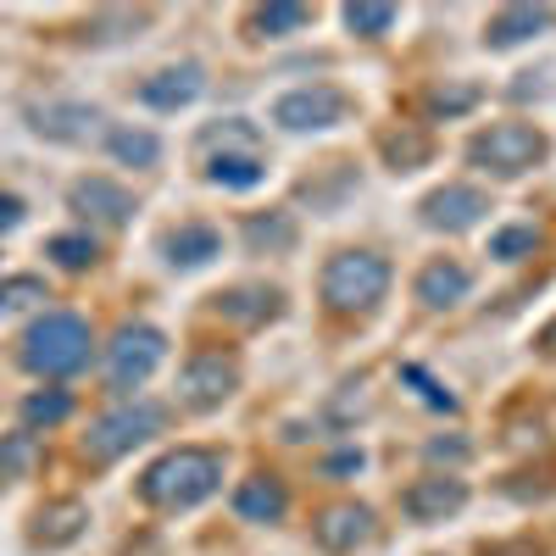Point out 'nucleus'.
Segmentation results:
<instances>
[{
    "label": "nucleus",
    "instance_id": "nucleus-1",
    "mask_svg": "<svg viewBox=\"0 0 556 556\" xmlns=\"http://www.w3.org/2000/svg\"><path fill=\"white\" fill-rule=\"evenodd\" d=\"M217 484H223V456L206 451V445H184V451H167L162 462L146 468L139 501L167 506V513H190L206 495H217Z\"/></svg>",
    "mask_w": 556,
    "mask_h": 556
},
{
    "label": "nucleus",
    "instance_id": "nucleus-2",
    "mask_svg": "<svg viewBox=\"0 0 556 556\" xmlns=\"http://www.w3.org/2000/svg\"><path fill=\"white\" fill-rule=\"evenodd\" d=\"M390 295V262L379 251H334L323 267V306L340 317H367Z\"/></svg>",
    "mask_w": 556,
    "mask_h": 556
},
{
    "label": "nucleus",
    "instance_id": "nucleus-3",
    "mask_svg": "<svg viewBox=\"0 0 556 556\" xmlns=\"http://www.w3.org/2000/svg\"><path fill=\"white\" fill-rule=\"evenodd\" d=\"M23 367L45 379H62L89 367V323L78 312H45L23 334Z\"/></svg>",
    "mask_w": 556,
    "mask_h": 556
},
{
    "label": "nucleus",
    "instance_id": "nucleus-4",
    "mask_svg": "<svg viewBox=\"0 0 556 556\" xmlns=\"http://www.w3.org/2000/svg\"><path fill=\"white\" fill-rule=\"evenodd\" d=\"M468 162L495 178H523L529 167L545 162V134L534 123H490L484 134L468 139Z\"/></svg>",
    "mask_w": 556,
    "mask_h": 556
},
{
    "label": "nucleus",
    "instance_id": "nucleus-5",
    "mask_svg": "<svg viewBox=\"0 0 556 556\" xmlns=\"http://www.w3.org/2000/svg\"><path fill=\"white\" fill-rule=\"evenodd\" d=\"M162 424H167V412H162L156 401L117 406V412L101 417V424H89V434H84V456H89V462H117V456H128L134 445H146L151 434H162Z\"/></svg>",
    "mask_w": 556,
    "mask_h": 556
},
{
    "label": "nucleus",
    "instance_id": "nucleus-6",
    "mask_svg": "<svg viewBox=\"0 0 556 556\" xmlns=\"http://www.w3.org/2000/svg\"><path fill=\"white\" fill-rule=\"evenodd\" d=\"M167 356V334L151 329V323H123L117 340L106 345V384L112 390H134L146 384Z\"/></svg>",
    "mask_w": 556,
    "mask_h": 556
},
{
    "label": "nucleus",
    "instance_id": "nucleus-7",
    "mask_svg": "<svg viewBox=\"0 0 556 556\" xmlns=\"http://www.w3.org/2000/svg\"><path fill=\"white\" fill-rule=\"evenodd\" d=\"M345 117H351V96L340 84H306L273 101V123L290 134H323V128H340Z\"/></svg>",
    "mask_w": 556,
    "mask_h": 556
},
{
    "label": "nucleus",
    "instance_id": "nucleus-8",
    "mask_svg": "<svg viewBox=\"0 0 556 556\" xmlns=\"http://www.w3.org/2000/svg\"><path fill=\"white\" fill-rule=\"evenodd\" d=\"M235 390H240V367H235V356H223V351H195L190 362H184V374H178V401L190 412H212Z\"/></svg>",
    "mask_w": 556,
    "mask_h": 556
},
{
    "label": "nucleus",
    "instance_id": "nucleus-9",
    "mask_svg": "<svg viewBox=\"0 0 556 556\" xmlns=\"http://www.w3.org/2000/svg\"><path fill=\"white\" fill-rule=\"evenodd\" d=\"M312 540L329 551V556H351L356 545L374 540V506L362 501H340V506H323L317 523H312Z\"/></svg>",
    "mask_w": 556,
    "mask_h": 556
},
{
    "label": "nucleus",
    "instance_id": "nucleus-10",
    "mask_svg": "<svg viewBox=\"0 0 556 556\" xmlns=\"http://www.w3.org/2000/svg\"><path fill=\"white\" fill-rule=\"evenodd\" d=\"M462 506H468V484L456 473H434V479H417V484L401 490V513L412 523H445Z\"/></svg>",
    "mask_w": 556,
    "mask_h": 556
},
{
    "label": "nucleus",
    "instance_id": "nucleus-11",
    "mask_svg": "<svg viewBox=\"0 0 556 556\" xmlns=\"http://www.w3.org/2000/svg\"><path fill=\"white\" fill-rule=\"evenodd\" d=\"M424 223L429 228H445V235H462V228H473L484 212H490V195L479 190V184H445V190L424 195Z\"/></svg>",
    "mask_w": 556,
    "mask_h": 556
},
{
    "label": "nucleus",
    "instance_id": "nucleus-12",
    "mask_svg": "<svg viewBox=\"0 0 556 556\" xmlns=\"http://www.w3.org/2000/svg\"><path fill=\"white\" fill-rule=\"evenodd\" d=\"M235 513H240V523H278V518L290 513V490H285V479L251 473V479L235 490Z\"/></svg>",
    "mask_w": 556,
    "mask_h": 556
},
{
    "label": "nucleus",
    "instance_id": "nucleus-13",
    "mask_svg": "<svg viewBox=\"0 0 556 556\" xmlns=\"http://www.w3.org/2000/svg\"><path fill=\"white\" fill-rule=\"evenodd\" d=\"M473 295V273L462 267V262H429L424 273H417V301L424 306H434V312H445V306H462Z\"/></svg>",
    "mask_w": 556,
    "mask_h": 556
},
{
    "label": "nucleus",
    "instance_id": "nucleus-14",
    "mask_svg": "<svg viewBox=\"0 0 556 556\" xmlns=\"http://www.w3.org/2000/svg\"><path fill=\"white\" fill-rule=\"evenodd\" d=\"M201 89H206L201 67H195V62H184V67H167V73H156V78L139 84V101L156 106V112H178V106H190Z\"/></svg>",
    "mask_w": 556,
    "mask_h": 556
},
{
    "label": "nucleus",
    "instance_id": "nucleus-15",
    "mask_svg": "<svg viewBox=\"0 0 556 556\" xmlns=\"http://www.w3.org/2000/svg\"><path fill=\"white\" fill-rule=\"evenodd\" d=\"M551 17H556L551 7H506V12H495V17L484 23V45H490V51H513V45L545 34Z\"/></svg>",
    "mask_w": 556,
    "mask_h": 556
},
{
    "label": "nucleus",
    "instance_id": "nucleus-16",
    "mask_svg": "<svg viewBox=\"0 0 556 556\" xmlns=\"http://www.w3.org/2000/svg\"><path fill=\"white\" fill-rule=\"evenodd\" d=\"M73 206L78 212H96L101 223H128L134 195L123 190V184H112V178H78L73 184Z\"/></svg>",
    "mask_w": 556,
    "mask_h": 556
},
{
    "label": "nucleus",
    "instance_id": "nucleus-17",
    "mask_svg": "<svg viewBox=\"0 0 556 556\" xmlns=\"http://www.w3.org/2000/svg\"><path fill=\"white\" fill-rule=\"evenodd\" d=\"M162 251H167L173 267H206L223 251V240H217L212 223H184V228H173V235L162 240Z\"/></svg>",
    "mask_w": 556,
    "mask_h": 556
},
{
    "label": "nucleus",
    "instance_id": "nucleus-18",
    "mask_svg": "<svg viewBox=\"0 0 556 556\" xmlns=\"http://www.w3.org/2000/svg\"><path fill=\"white\" fill-rule=\"evenodd\" d=\"M206 178L217 184V190H256V184L267 178V162L256 151H217L206 162Z\"/></svg>",
    "mask_w": 556,
    "mask_h": 556
},
{
    "label": "nucleus",
    "instance_id": "nucleus-19",
    "mask_svg": "<svg viewBox=\"0 0 556 556\" xmlns=\"http://www.w3.org/2000/svg\"><path fill=\"white\" fill-rule=\"evenodd\" d=\"M278 312H285V295L262 290V285H245V290L217 295V317H228V323H267V317H278Z\"/></svg>",
    "mask_w": 556,
    "mask_h": 556
},
{
    "label": "nucleus",
    "instance_id": "nucleus-20",
    "mask_svg": "<svg viewBox=\"0 0 556 556\" xmlns=\"http://www.w3.org/2000/svg\"><path fill=\"white\" fill-rule=\"evenodd\" d=\"M34 523H39V529H34V545L56 551V545H67V540H78V534H84L89 513H84L78 501H56V506H45V513H39Z\"/></svg>",
    "mask_w": 556,
    "mask_h": 556
},
{
    "label": "nucleus",
    "instance_id": "nucleus-21",
    "mask_svg": "<svg viewBox=\"0 0 556 556\" xmlns=\"http://www.w3.org/2000/svg\"><path fill=\"white\" fill-rule=\"evenodd\" d=\"M106 151L117 156V162H128V167H156V156H162V139L151 134V128H112L106 134Z\"/></svg>",
    "mask_w": 556,
    "mask_h": 556
},
{
    "label": "nucleus",
    "instance_id": "nucleus-22",
    "mask_svg": "<svg viewBox=\"0 0 556 556\" xmlns=\"http://www.w3.org/2000/svg\"><path fill=\"white\" fill-rule=\"evenodd\" d=\"M96 123H101L96 106H45L34 128L51 134V139H89V134H96Z\"/></svg>",
    "mask_w": 556,
    "mask_h": 556
},
{
    "label": "nucleus",
    "instance_id": "nucleus-23",
    "mask_svg": "<svg viewBox=\"0 0 556 556\" xmlns=\"http://www.w3.org/2000/svg\"><path fill=\"white\" fill-rule=\"evenodd\" d=\"M245 240H251V251H290L295 245V217L290 212L245 217Z\"/></svg>",
    "mask_w": 556,
    "mask_h": 556
},
{
    "label": "nucleus",
    "instance_id": "nucleus-24",
    "mask_svg": "<svg viewBox=\"0 0 556 556\" xmlns=\"http://www.w3.org/2000/svg\"><path fill=\"white\" fill-rule=\"evenodd\" d=\"M306 23H312L306 7H256V12H251V34H256V39H290V34H301Z\"/></svg>",
    "mask_w": 556,
    "mask_h": 556
},
{
    "label": "nucleus",
    "instance_id": "nucleus-25",
    "mask_svg": "<svg viewBox=\"0 0 556 556\" xmlns=\"http://www.w3.org/2000/svg\"><path fill=\"white\" fill-rule=\"evenodd\" d=\"M479 96H484L479 84H434L429 96H424V112H429L434 123H440V117H462V112L479 106Z\"/></svg>",
    "mask_w": 556,
    "mask_h": 556
},
{
    "label": "nucleus",
    "instance_id": "nucleus-26",
    "mask_svg": "<svg viewBox=\"0 0 556 556\" xmlns=\"http://www.w3.org/2000/svg\"><path fill=\"white\" fill-rule=\"evenodd\" d=\"M540 251V228L534 223H513V228H495L490 235V256L495 262H523Z\"/></svg>",
    "mask_w": 556,
    "mask_h": 556
},
{
    "label": "nucleus",
    "instance_id": "nucleus-27",
    "mask_svg": "<svg viewBox=\"0 0 556 556\" xmlns=\"http://www.w3.org/2000/svg\"><path fill=\"white\" fill-rule=\"evenodd\" d=\"M67 412H73V395L67 390H39V395L23 401V424L28 429H56Z\"/></svg>",
    "mask_w": 556,
    "mask_h": 556
},
{
    "label": "nucleus",
    "instance_id": "nucleus-28",
    "mask_svg": "<svg viewBox=\"0 0 556 556\" xmlns=\"http://www.w3.org/2000/svg\"><path fill=\"white\" fill-rule=\"evenodd\" d=\"M384 156L395 162V173H412V167H424L429 162V139L406 128V134H384Z\"/></svg>",
    "mask_w": 556,
    "mask_h": 556
},
{
    "label": "nucleus",
    "instance_id": "nucleus-29",
    "mask_svg": "<svg viewBox=\"0 0 556 556\" xmlns=\"http://www.w3.org/2000/svg\"><path fill=\"white\" fill-rule=\"evenodd\" d=\"M340 17H345V28L362 34V39H384V34L395 28L401 12H395V7H345Z\"/></svg>",
    "mask_w": 556,
    "mask_h": 556
},
{
    "label": "nucleus",
    "instance_id": "nucleus-30",
    "mask_svg": "<svg viewBox=\"0 0 556 556\" xmlns=\"http://www.w3.org/2000/svg\"><path fill=\"white\" fill-rule=\"evenodd\" d=\"M401 384H412V390L424 395V401H429L434 412H456V395H451V390H445V384H440V379L429 374V367H417V362H406V367H401Z\"/></svg>",
    "mask_w": 556,
    "mask_h": 556
},
{
    "label": "nucleus",
    "instance_id": "nucleus-31",
    "mask_svg": "<svg viewBox=\"0 0 556 556\" xmlns=\"http://www.w3.org/2000/svg\"><path fill=\"white\" fill-rule=\"evenodd\" d=\"M45 251H51L56 267H67V273H84L89 262H96V240H89V235H56Z\"/></svg>",
    "mask_w": 556,
    "mask_h": 556
},
{
    "label": "nucleus",
    "instance_id": "nucleus-32",
    "mask_svg": "<svg viewBox=\"0 0 556 556\" xmlns=\"http://www.w3.org/2000/svg\"><path fill=\"white\" fill-rule=\"evenodd\" d=\"M28 301H45V278L17 273V278H7V285H0V312H17V306H28Z\"/></svg>",
    "mask_w": 556,
    "mask_h": 556
},
{
    "label": "nucleus",
    "instance_id": "nucleus-33",
    "mask_svg": "<svg viewBox=\"0 0 556 556\" xmlns=\"http://www.w3.org/2000/svg\"><path fill=\"white\" fill-rule=\"evenodd\" d=\"M28 451H34V434H17L12 445H0V473H17L28 462Z\"/></svg>",
    "mask_w": 556,
    "mask_h": 556
},
{
    "label": "nucleus",
    "instance_id": "nucleus-34",
    "mask_svg": "<svg viewBox=\"0 0 556 556\" xmlns=\"http://www.w3.org/2000/svg\"><path fill=\"white\" fill-rule=\"evenodd\" d=\"M473 445L468 440H429V462H468Z\"/></svg>",
    "mask_w": 556,
    "mask_h": 556
},
{
    "label": "nucleus",
    "instance_id": "nucleus-35",
    "mask_svg": "<svg viewBox=\"0 0 556 556\" xmlns=\"http://www.w3.org/2000/svg\"><path fill=\"white\" fill-rule=\"evenodd\" d=\"M17 223H23V201L0 190V235H7V228H17Z\"/></svg>",
    "mask_w": 556,
    "mask_h": 556
},
{
    "label": "nucleus",
    "instance_id": "nucleus-36",
    "mask_svg": "<svg viewBox=\"0 0 556 556\" xmlns=\"http://www.w3.org/2000/svg\"><path fill=\"white\" fill-rule=\"evenodd\" d=\"M362 451H340V456H329V473H362Z\"/></svg>",
    "mask_w": 556,
    "mask_h": 556
},
{
    "label": "nucleus",
    "instance_id": "nucleus-37",
    "mask_svg": "<svg viewBox=\"0 0 556 556\" xmlns=\"http://www.w3.org/2000/svg\"><path fill=\"white\" fill-rule=\"evenodd\" d=\"M540 345H545V351H551V356H556V323H551V329H545V334H540Z\"/></svg>",
    "mask_w": 556,
    "mask_h": 556
}]
</instances>
